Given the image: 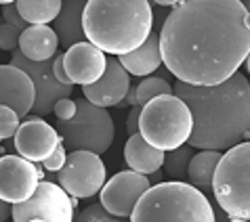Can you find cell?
I'll use <instances>...</instances> for the list:
<instances>
[{"instance_id": "1", "label": "cell", "mask_w": 250, "mask_h": 222, "mask_svg": "<svg viewBox=\"0 0 250 222\" xmlns=\"http://www.w3.org/2000/svg\"><path fill=\"white\" fill-rule=\"evenodd\" d=\"M162 63L187 84H221L250 53L248 9L242 0H181L160 30Z\"/></svg>"}, {"instance_id": "2", "label": "cell", "mask_w": 250, "mask_h": 222, "mask_svg": "<svg viewBox=\"0 0 250 222\" xmlns=\"http://www.w3.org/2000/svg\"><path fill=\"white\" fill-rule=\"evenodd\" d=\"M172 92L181 96L191 109L193 128L187 143L193 149L227 151L248 136L250 84L240 72L212 86L177 80Z\"/></svg>"}, {"instance_id": "3", "label": "cell", "mask_w": 250, "mask_h": 222, "mask_svg": "<svg viewBox=\"0 0 250 222\" xmlns=\"http://www.w3.org/2000/svg\"><path fill=\"white\" fill-rule=\"evenodd\" d=\"M149 0H88L84 9L86 40L109 55H126L151 34Z\"/></svg>"}, {"instance_id": "4", "label": "cell", "mask_w": 250, "mask_h": 222, "mask_svg": "<svg viewBox=\"0 0 250 222\" xmlns=\"http://www.w3.org/2000/svg\"><path fill=\"white\" fill-rule=\"evenodd\" d=\"M130 220L135 222H212L214 212L198 186L185 183H160L149 186L137 201Z\"/></svg>"}, {"instance_id": "5", "label": "cell", "mask_w": 250, "mask_h": 222, "mask_svg": "<svg viewBox=\"0 0 250 222\" xmlns=\"http://www.w3.org/2000/svg\"><path fill=\"white\" fill-rule=\"evenodd\" d=\"M191 109L175 92L160 94L141 107L139 132L147 143L162 151H172L187 143L191 136Z\"/></svg>"}, {"instance_id": "6", "label": "cell", "mask_w": 250, "mask_h": 222, "mask_svg": "<svg viewBox=\"0 0 250 222\" xmlns=\"http://www.w3.org/2000/svg\"><path fill=\"white\" fill-rule=\"evenodd\" d=\"M212 193L231 220H250V143H238L221 155Z\"/></svg>"}, {"instance_id": "7", "label": "cell", "mask_w": 250, "mask_h": 222, "mask_svg": "<svg viewBox=\"0 0 250 222\" xmlns=\"http://www.w3.org/2000/svg\"><path fill=\"white\" fill-rule=\"evenodd\" d=\"M57 132L67 151H95L105 153L114 143V120L105 107L95 105L84 96L76 101V115L72 120H59Z\"/></svg>"}, {"instance_id": "8", "label": "cell", "mask_w": 250, "mask_h": 222, "mask_svg": "<svg viewBox=\"0 0 250 222\" xmlns=\"http://www.w3.org/2000/svg\"><path fill=\"white\" fill-rule=\"evenodd\" d=\"M76 199L59 183L40 180L36 191L21 204H13V220L15 222H69L74 220Z\"/></svg>"}, {"instance_id": "9", "label": "cell", "mask_w": 250, "mask_h": 222, "mask_svg": "<svg viewBox=\"0 0 250 222\" xmlns=\"http://www.w3.org/2000/svg\"><path fill=\"white\" fill-rule=\"evenodd\" d=\"M57 174V183L72 197L86 199L97 195L105 185V164L95 151H69L63 168Z\"/></svg>"}, {"instance_id": "10", "label": "cell", "mask_w": 250, "mask_h": 222, "mask_svg": "<svg viewBox=\"0 0 250 222\" xmlns=\"http://www.w3.org/2000/svg\"><path fill=\"white\" fill-rule=\"evenodd\" d=\"M11 63L25 69L36 86V101H34V113L48 115L55 109V103L59 99H65L74 92V84H61L53 74V59L48 61H32L25 55L15 48L11 57Z\"/></svg>"}, {"instance_id": "11", "label": "cell", "mask_w": 250, "mask_h": 222, "mask_svg": "<svg viewBox=\"0 0 250 222\" xmlns=\"http://www.w3.org/2000/svg\"><path fill=\"white\" fill-rule=\"evenodd\" d=\"M149 189V176L137 170L118 172L103 185L101 204L116 218H130L137 201Z\"/></svg>"}, {"instance_id": "12", "label": "cell", "mask_w": 250, "mask_h": 222, "mask_svg": "<svg viewBox=\"0 0 250 222\" xmlns=\"http://www.w3.org/2000/svg\"><path fill=\"white\" fill-rule=\"evenodd\" d=\"M40 170L32 159L23 155L0 157V199L9 204H21L36 191Z\"/></svg>"}, {"instance_id": "13", "label": "cell", "mask_w": 250, "mask_h": 222, "mask_svg": "<svg viewBox=\"0 0 250 222\" xmlns=\"http://www.w3.org/2000/svg\"><path fill=\"white\" fill-rule=\"evenodd\" d=\"M63 65L74 84L88 86L105 74L107 57L105 51H101L99 46L82 40V42H76L65 51Z\"/></svg>"}, {"instance_id": "14", "label": "cell", "mask_w": 250, "mask_h": 222, "mask_svg": "<svg viewBox=\"0 0 250 222\" xmlns=\"http://www.w3.org/2000/svg\"><path fill=\"white\" fill-rule=\"evenodd\" d=\"M61 136L57 132V128H53L51 124H46L44 120L38 117H30L25 120L15 132V149L19 155H23L27 159L36 162H44L55 151V147L59 145Z\"/></svg>"}, {"instance_id": "15", "label": "cell", "mask_w": 250, "mask_h": 222, "mask_svg": "<svg viewBox=\"0 0 250 222\" xmlns=\"http://www.w3.org/2000/svg\"><path fill=\"white\" fill-rule=\"evenodd\" d=\"M36 86L25 69L17 65H0V105H9L25 117L34 109Z\"/></svg>"}, {"instance_id": "16", "label": "cell", "mask_w": 250, "mask_h": 222, "mask_svg": "<svg viewBox=\"0 0 250 222\" xmlns=\"http://www.w3.org/2000/svg\"><path fill=\"white\" fill-rule=\"evenodd\" d=\"M130 90V74L124 69L120 59H107L105 74L97 82L84 86V96L95 105L112 107L124 101V96Z\"/></svg>"}, {"instance_id": "17", "label": "cell", "mask_w": 250, "mask_h": 222, "mask_svg": "<svg viewBox=\"0 0 250 222\" xmlns=\"http://www.w3.org/2000/svg\"><path fill=\"white\" fill-rule=\"evenodd\" d=\"M164 157H166V151L147 143L141 132H135L128 136L126 147H124V159H126L130 170H137L147 176L156 174L164 166Z\"/></svg>"}, {"instance_id": "18", "label": "cell", "mask_w": 250, "mask_h": 222, "mask_svg": "<svg viewBox=\"0 0 250 222\" xmlns=\"http://www.w3.org/2000/svg\"><path fill=\"white\" fill-rule=\"evenodd\" d=\"M88 0H63L59 15L55 17L53 30L59 36V44L72 46L86 38L84 34V9Z\"/></svg>"}, {"instance_id": "19", "label": "cell", "mask_w": 250, "mask_h": 222, "mask_svg": "<svg viewBox=\"0 0 250 222\" xmlns=\"http://www.w3.org/2000/svg\"><path fill=\"white\" fill-rule=\"evenodd\" d=\"M59 46V36L53 27L44 25H27L19 38V51L32 61H48L55 57Z\"/></svg>"}, {"instance_id": "20", "label": "cell", "mask_w": 250, "mask_h": 222, "mask_svg": "<svg viewBox=\"0 0 250 222\" xmlns=\"http://www.w3.org/2000/svg\"><path fill=\"white\" fill-rule=\"evenodd\" d=\"M120 63L133 75H149L162 65V48H160V34H149L145 42L126 55H120Z\"/></svg>"}, {"instance_id": "21", "label": "cell", "mask_w": 250, "mask_h": 222, "mask_svg": "<svg viewBox=\"0 0 250 222\" xmlns=\"http://www.w3.org/2000/svg\"><path fill=\"white\" fill-rule=\"evenodd\" d=\"M221 151L217 149H202L198 155L191 157L189 162V170H187V178L193 186H198L200 191H210L212 189V176L214 170L219 166L221 159Z\"/></svg>"}, {"instance_id": "22", "label": "cell", "mask_w": 250, "mask_h": 222, "mask_svg": "<svg viewBox=\"0 0 250 222\" xmlns=\"http://www.w3.org/2000/svg\"><path fill=\"white\" fill-rule=\"evenodd\" d=\"M15 4L27 23L44 25L48 21H55L63 0H15Z\"/></svg>"}, {"instance_id": "23", "label": "cell", "mask_w": 250, "mask_h": 222, "mask_svg": "<svg viewBox=\"0 0 250 222\" xmlns=\"http://www.w3.org/2000/svg\"><path fill=\"white\" fill-rule=\"evenodd\" d=\"M191 157H193V147H191V145H181V147H177L172 151H166V157H164L166 174L172 176V178L187 176Z\"/></svg>"}, {"instance_id": "24", "label": "cell", "mask_w": 250, "mask_h": 222, "mask_svg": "<svg viewBox=\"0 0 250 222\" xmlns=\"http://www.w3.org/2000/svg\"><path fill=\"white\" fill-rule=\"evenodd\" d=\"M172 86L166 82V78H145L141 84L135 88V96H137V105L143 107L145 103H149L151 99H156L160 94H170Z\"/></svg>"}, {"instance_id": "25", "label": "cell", "mask_w": 250, "mask_h": 222, "mask_svg": "<svg viewBox=\"0 0 250 222\" xmlns=\"http://www.w3.org/2000/svg\"><path fill=\"white\" fill-rule=\"evenodd\" d=\"M21 117L13 107L9 105H0V141H4V138H11L15 136L17 128L21 126Z\"/></svg>"}, {"instance_id": "26", "label": "cell", "mask_w": 250, "mask_h": 222, "mask_svg": "<svg viewBox=\"0 0 250 222\" xmlns=\"http://www.w3.org/2000/svg\"><path fill=\"white\" fill-rule=\"evenodd\" d=\"M74 220H84V222H112V220H118L114 214H109L105 210V205L103 204H93V205H88L84 207L80 214H76Z\"/></svg>"}, {"instance_id": "27", "label": "cell", "mask_w": 250, "mask_h": 222, "mask_svg": "<svg viewBox=\"0 0 250 222\" xmlns=\"http://www.w3.org/2000/svg\"><path fill=\"white\" fill-rule=\"evenodd\" d=\"M19 38H21V32L15 25H11L6 21L0 25V51L13 53L15 48H19Z\"/></svg>"}, {"instance_id": "28", "label": "cell", "mask_w": 250, "mask_h": 222, "mask_svg": "<svg viewBox=\"0 0 250 222\" xmlns=\"http://www.w3.org/2000/svg\"><path fill=\"white\" fill-rule=\"evenodd\" d=\"M65 145H63V141H59V145L55 147V151L51 155H48L46 159H44V168L48 170V172H59L61 168H63V164H65V159H67V155H65Z\"/></svg>"}, {"instance_id": "29", "label": "cell", "mask_w": 250, "mask_h": 222, "mask_svg": "<svg viewBox=\"0 0 250 222\" xmlns=\"http://www.w3.org/2000/svg\"><path fill=\"white\" fill-rule=\"evenodd\" d=\"M2 17H4V21H6V23L15 25L19 32H23L25 27L30 25V23H27L25 19H23L21 13H19L17 4H13V2H11V4H4V9H2Z\"/></svg>"}, {"instance_id": "30", "label": "cell", "mask_w": 250, "mask_h": 222, "mask_svg": "<svg viewBox=\"0 0 250 222\" xmlns=\"http://www.w3.org/2000/svg\"><path fill=\"white\" fill-rule=\"evenodd\" d=\"M53 113L57 115V120H72V117L76 115V101H72L69 96L59 99L57 103H55Z\"/></svg>"}, {"instance_id": "31", "label": "cell", "mask_w": 250, "mask_h": 222, "mask_svg": "<svg viewBox=\"0 0 250 222\" xmlns=\"http://www.w3.org/2000/svg\"><path fill=\"white\" fill-rule=\"evenodd\" d=\"M53 74L55 78H57L61 84H74L72 80H69V75L65 72V65H63V55H57V57L53 59Z\"/></svg>"}, {"instance_id": "32", "label": "cell", "mask_w": 250, "mask_h": 222, "mask_svg": "<svg viewBox=\"0 0 250 222\" xmlns=\"http://www.w3.org/2000/svg\"><path fill=\"white\" fill-rule=\"evenodd\" d=\"M139 115H141V107L135 105L133 109H130L128 120H126V132H128V136L139 132Z\"/></svg>"}, {"instance_id": "33", "label": "cell", "mask_w": 250, "mask_h": 222, "mask_svg": "<svg viewBox=\"0 0 250 222\" xmlns=\"http://www.w3.org/2000/svg\"><path fill=\"white\" fill-rule=\"evenodd\" d=\"M13 216V205H9V201L0 199V222L9 220Z\"/></svg>"}, {"instance_id": "34", "label": "cell", "mask_w": 250, "mask_h": 222, "mask_svg": "<svg viewBox=\"0 0 250 222\" xmlns=\"http://www.w3.org/2000/svg\"><path fill=\"white\" fill-rule=\"evenodd\" d=\"M156 4L160 6H172V4H177V2H181V0H154Z\"/></svg>"}, {"instance_id": "35", "label": "cell", "mask_w": 250, "mask_h": 222, "mask_svg": "<svg viewBox=\"0 0 250 222\" xmlns=\"http://www.w3.org/2000/svg\"><path fill=\"white\" fill-rule=\"evenodd\" d=\"M246 67H248V74H250V53H248V57H246Z\"/></svg>"}, {"instance_id": "36", "label": "cell", "mask_w": 250, "mask_h": 222, "mask_svg": "<svg viewBox=\"0 0 250 222\" xmlns=\"http://www.w3.org/2000/svg\"><path fill=\"white\" fill-rule=\"evenodd\" d=\"M11 2H15V0H0V4H11Z\"/></svg>"}, {"instance_id": "37", "label": "cell", "mask_w": 250, "mask_h": 222, "mask_svg": "<svg viewBox=\"0 0 250 222\" xmlns=\"http://www.w3.org/2000/svg\"><path fill=\"white\" fill-rule=\"evenodd\" d=\"M244 6H246V9L250 11V0H246V2H244Z\"/></svg>"}, {"instance_id": "38", "label": "cell", "mask_w": 250, "mask_h": 222, "mask_svg": "<svg viewBox=\"0 0 250 222\" xmlns=\"http://www.w3.org/2000/svg\"><path fill=\"white\" fill-rule=\"evenodd\" d=\"M0 153H2V147H0Z\"/></svg>"}]
</instances>
